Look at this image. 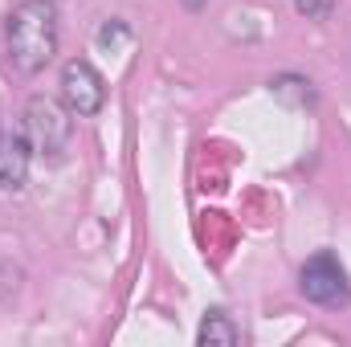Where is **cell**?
<instances>
[{
    "mask_svg": "<svg viewBox=\"0 0 351 347\" xmlns=\"http://www.w3.org/2000/svg\"><path fill=\"white\" fill-rule=\"evenodd\" d=\"M237 339H241V331L233 327V319L225 311H208L200 331H196V344H204V347H233Z\"/></svg>",
    "mask_w": 351,
    "mask_h": 347,
    "instance_id": "6",
    "label": "cell"
},
{
    "mask_svg": "<svg viewBox=\"0 0 351 347\" xmlns=\"http://www.w3.org/2000/svg\"><path fill=\"white\" fill-rule=\"evenodd\" d=\"M184 4H188V8H200V4H204V0H184Z\"/></svg>",
    "mask_w": 351,
    "mask_h": 347,
    "instance_id": "8",
    "label": "cell"
},
{
    "mask_svg": "<svg viewBox=\"0 0 351 347\" xmlns=\"http://www.w3.org/2000/svg\"><path fill=\"white\" fill-rule=\"evenodd\" d=\"M8 62L21 74H37L58 53V4L53 0H21L4 25Z\"/></svg>",
    "mask_w": 351,
    "mask_h": 347,
    "instance_id": "1",
    "label": "cell"
},
{
    "mask_svg": "<svg viewBox=\"0 0 351 347\" xmlns=\"http://www.w3.org/2000/svg\"><path fill=\"white\" fill-rule=\"evenodd\" d=\"M70 131H74V123H70V115H66L53 98H33V102L25 106L21 135H25L29 152H37V156H49V160H53V156H62V152H66Z\"/></svg>",
    "mask_w": 351,
    "mask_h": 347,
    "instance_id": "2",
    "label": "cell"
},
{
    "mask_svg": "<svg viewBox=\"0 0 351 347\" xmlns=\"http://www.w3.org/2000/svg\"><path fill=\"white\" fill-rule=\"evenodd\" d=\"M298 290H302L311 302H319V307H343V302H351L348 270L339 265V258H335L331 250L306 258L302 274H298Z\"/></svg>",
    "mask_w": 351,
    "mask_h": 347,
    "instance_id": "3",
    "label": "cell"
},
{
    "mask_svg": "<svg viewBox=\"0 0 351 347\" xmlns=\"http://www.w3.org/2000/svg\"><path fill=\"white\" fill-rule=\"evenodd\" d=\"M29 143L21 131H0V192H21L29 180Z\"/></svg>",
    "mask_w": 351,
    "mask_h": 347,
    "instance_id": "5",
    "label": "cell"
},
{
    "mask_svg": "<svg viewBox=\"0 0 351 347\" xmlns=\"http://www.w3.org/2000/svg\"><path fill=\"white\" fill-rule=\"evenodd\" d=\"M62 102H66V110L78 115V119L98 115L102 102H106V82H102V74H98L90 62H78V58L66 62V70H62Z\"/></svg>",
    "mask_w": 351,
    "mask_h": 347,
    "instance_id": "4",
    "label": "cell"
},
{
    "mask_svg": "<svg viewBox=\"0 0 351 347\" xmlns=\"http://www.w3.org/2000/svg\"><path fill=\"white\" fill-rule=\"evenodd\" d=\"M294 8H298L306 21H323V16H331L335 0H294Z\"/></svg>",
    "mask_w": 351,
    "mask_h": 347,
    "instance_id": "7",
    "label": "cell"
}]
</instances>
